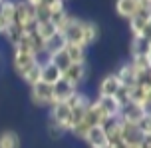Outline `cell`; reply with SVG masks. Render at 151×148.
<instances>
[{"instance_id":"13","label":"cell","mask_w":151,"mask_h":148,"mask_svg":"<svg viewBox=\"0 0 151 148\" xmlns=\"http://www.w3.org/2000/svg\"><path fill=\"white\" fill-rule=\"evenodd\" d=\"M62 78L68 80L70 84L78 86L83 78H86V62H83V64H70L68 68L62 72Z\"/></svg>"},{"instance_id":"17","label":"cell","mask_w":151,"mask_h":148,"mask_svg":"<svg viewBox=\"0 0 151 148\" xmlns=\"http://www.w3.org/2000/svg\"><path fill=\"white\" fill-rule=\"evenodd\" d=\"M34 32H36V36L42 42H46L48 38H52L54 34L58 32V28L54 26L52 20H40V22H36V26H34Z\"/></svg>"},{"instance_id":"6","label":"cell","mask_w":151,"mask_h":148,"mask_svg":"<svg viewBox=\"0 0 151 148\" xmlns=\"http://www.w3.org/2000/svg\"><path fill=\"white\" fill-rule=\"evenodd\" d=\"M133 38H149V26H151V14L149 8H143L139 14H135L129 20Z\"/></svg>"},{"instance_id":"5","label":"cell","mask_w":151,"mask_h":148,"mask_svg":"<svg viewBox=\"0 0 151 148\" xmlns=\"http://www.w3.org/2000/svg\"><path fill=\"white\" fill-rule=\"evenodd\" d=\"M38 62H40L38 56L32 54L30 50H26V48H22V46H14V68L20 76H24V74L30 70V68H34Z\"/></svg>"},{"instance_id":"14","label":"cell","mask_w":151,"mask_h":148,"mask_svg":"<svg viewBox=\"0 0 151 148\" xmlns=\"http://www.w3.org/2000/svg\"><path fill=\"white\" fill-rule=\"evenodd\" d=\"M64 46H66V40L62 38L60 32H56L52 38H48L44 42V54L48 56V58H52V56L60 54L62 50H64ZM48 58H46V60H48Z\"/></svg>"},{"instance_id":"4","label":"cell","mask_w":151,"mask_h":148,"mask_svg":"<svg viewBox=\"0 0 151 148\" xmlns=\"http://www.w3.org/2000/svg\"><path fill=\"white\" fill-rule=\"evenodd\" d=\"M82 24H83V20L74 18V16H68L66 24L60 28V34H62V38L66 40V44H80V46H83V42H82Z\"/></svg>"},{"instance_id":"19","label":"cell","mask_w":151,"mask_h":148,"mask_svg":"<svg viewBox=\"0 0 151 148\" xmlns=\"http://www.w3.org/2000/svg\"><path fill=\"white\" fill-rule=\"evenodd\" d=\"M98 26L93 22H83L82 24V42H83V48L91 44V42H96L98 40Z\"/></svg>"},{"instance_id":"20","label":"cell","mask_w":151,"mask_h":148,"mask_svg":"<svg viewBox=\"0 0 151 148\" xmlns=\"http://www.w3.org/2000/svg\"><path fill=\"white\" fill-rule=\"evenodd\" d=\"M0 148H20V136L14 130L0 132Z\"/></svg>"},{"instance_id":"11","label":"cell","mask_w":151,"mask_h":148,"mask_svg":"<svg viewBox=\"0 0 151 148\" xmlns=\"http://www.w3.org/2000/svg\"><path fill=\"white\" fill-rule=\"evenodd\" d=\"M60 78H62V70H60V68H58L54 62L46 60V62L40 64V82L54 86L58 80H60Z\"/></svg>"},{"instance_id":"9","label":"cell","mask_w":151,"mask_h":148,"mask_svg":"<svg viewBox=\"0 0 151 148\" xmlns=\"http://www.w3.org/2000/svg\"><path fill=\"white\" fill-rule=\"evenodd\" d=\"M83 140L88 142L90 148H107V144H109V138H107L104 126H91L90 130L86 132Z\"/></svg>"},{"instance_id":"16","label":"cell","mask_w":151,"mask_h":148,"mask_svg":"<svg viewBox=\"0 0 151 148\" xmlns=\"http://www.w3.org/2000/svg\"><path fill=\"white\" fill-rule=\"evenodd\" d=\"M64 54L68 56L70 64H83L86 62V48L80 44H66L64 46Z\"/></svg>"},{"instance_id":"7","label":"cell","mask_w":151,"mask_h":148,"mask_svg":"<svg viewBox=\"0 0 151 148\" xmlns=\"http://www.w3.org/2000/svg\"><path fill=\"white\" fill-rule=\"evenodd\" d=\"M143 8H149V2L147 0H119V2H115L117 14L127 18V20H131L135 14H139Z\"/></svg>"},{"instance_id":"21","label":"cell","mask_w":151,"mask_h":148,"mask_svg":"<svg viewBox=\"0 0 151 148\" xmlns=\"http://www.w3.org/2000/svg\"><path fill=\"white\" fill-rule=\"evenodd\" d=\"M107 148H125V146H123L119 140H111L109 144H107Z\"/></svg>"},{"instance_id":"10","label":"cell","mask_w":151,"mask_h":148,"mask_svg":"<svg viewBox=\"0 0 151 148\" xmlns=\"http://www.w3.org/2000/svg\"><path fill=\"white\" fill-rule=\"evenodd\" d=\"M52 92H54V102H68L70 98L78 92V86L70 84L68 80L60 78V80L52 86Z\"/></svg>"},{"instance_id":"1","label":"cell","mask_w":151,"mask_h":148,"mask_svg":"<svg viewBox=\"0 0 151 148\" xmlns=\"http://www.w3.org/2000/svg\"><path fill=\"white\" fill-rule=\"evenodd\" d=\"M14 26L22 32H30L36 26V10L32 0L28 2H14Z\"/></svg>"},{"instance_id":"2","label":"cell","mask_w":151,"mask_h":148,"mask_svg":"<svg viewBox=\"0 0 151 148\" xmlns=\"http://www.w3.org/2000/svg\"><path fill=\"white\" fill-rule=\"evenodd\" d=\"M117 120L125 122V124H141L145 120H149V108H143V106L133 104V102H125L119 108Z\"/></svg>"},{"instance_id":"15","label":"cell","mask_w":151,"mask_h":148,"mask_svg":"<svg viewBox=\"0 0 151 148\" xmlns=\"http://www.w3.org/2000/svg\"><path fill=\"white\" fill-rule=\"evenodd\" d=\"M98 106L101 108V112L106 114L107 120L117 118V114H119V108H121V104L115 100V98H98Z\"/></svg>"},{"instance_id":"3","label":"cell","mask_w":151,"mask_h":148,"mask_svg":"<svg viewBox=\"0 0 151 148\" xmlns=\"http://www.w3.org/2000/svg\"><path fill=\"white\" fill-rule=\"evenodd\" d=\"M127 90V102H133V104H139L143 108H149V100H151V82L149 80H143V82H137L131 88H125Z\"/></svg>"},{"instance_id":"8","label":"cell","mask_w":151,"mask_h":148,"mask_svg":"<svg viewBox=\"0 0 151 148\" xmlns=\"http://www.w3.org/2000/svg\"><path fill=\"white\" fill-rule=\"evenodd\" d=\"M32 88V100L38 106H52L54 104V92H52V86L44 84V82H36Z\"/></svg>"},{"instance_id":"18","label":"cell","mask_w":151,"mask_h":148,"mask_svg":"<svg viewBox=\"0 0 151 148\" xmlns=\"http://www.w3.org/2000/svg\"><path fill=\"white\" fill-rule=\"evenodd\" d=\"M137 56H151L149 38H133L131 40V58H137Z\"/></svg>"},{"instance_id":"12","label":"cell","mask_w":151,"mask_h":148,"mask_svg":"<svg viewBox=\"0 0 151 148\" xmlns=\"http://www.w3.org/2000/svg\"><path fill=\"white\" fill-rule=\"evenodd\" d=\"M121 88V82L117 80L115 74H107L99 82V98H115Z\"/></svg>"}]
</instances>
